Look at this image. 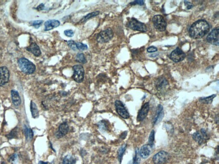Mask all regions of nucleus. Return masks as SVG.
Returning a JSON list of instances; mask_svg holds the SVG:
<instances>
[{"instance_id":"34","label":"nucleus","mask_w":219,"mask_h":164,"mask_svg":"<svg viewBox=\"0 0 219 164\" xmlns=\"http://www.w3.org/2000/svg\"><path fill=\"white\" fill-rule=\"evenodd\" d=\"M43 22V20H36L33 22L32 25L33 26H39L41 25Z\"/></svg>"},{"instance_id":"20","label":"nucleus","mask_w":219,"mask_h":164,"mask_svg":"<svg viewBox=\"0 0 219 164\" xmlns=\"http://www.w3.org/2000/svg\"><path fill=\"white\" fill-rule=\"evenodd\" d=\"M31 113L32 115L34 118H37L39 117V111L37 108V106L35 103L31 101Z\"/></svg>"},{"instance_id":"30","label":"nucleus","mask_w":219,"mask_h":164,"mask_svg":"<svg viewBox=\"0 0 219 164\" xmlns=\"http://www.w3.org/2000/svg\"><path fill=\"white\" fill-rule=\"evenodd\" d=\"M76 46L77 49L80 51H85L88 49V46L86 44L79 42L76 43Z\"/></svg>"},{"instance_id":"5","label":"nucleus","mask_w":219,"mask_h":164,"mask_svg":"<svg viewBox=\"0 0 219 164\" xmlns=\"http://www.w3.org/2000/svg\"><path fill=\"white\" fill-rule=\"evenodd\" d=\"M153 24L155 28L159 31H164L167 27V22L164 17L160 15H156L152 19Z\"/></svg>"},{"instance_id":"18","label":"nucleus","mask_w":219,"mask_h":164,"mask_svg":"<svg viewBox=\"0 0 219 164\" xmlns=\"http://www.w3.org/2000/svg\"><path fill=\"white\" fill-rule=\"evenodd\" d=\"M27 50L36 56H40L42 54L40 47L36 43H32L27 48Z\"/></svg>"},{"instance_id":"6","label":"nucleus","mask_w":219,"mask_h":164,"mask_svg":"<svg viewBox=\"0 0 219 164\" xmlns=\"http://www.w3.org/2000/svg\"><path fill=\"white\" fill-rule=\"evenodd\" d=\"M128 26L134 31L146 32L147 30L146 26L144 23L140 22L135 18H132L128 22Z\"/></svg>"},{"instance_id":"7","label":"nucleus","mask_w":219,"mask_h":164,"mask_svg":"<svg viewBox=\"0 0 219 164\" xmlns=\"http://www.w3.org/2000/svg\"><path fill=\"white\" fill-rule=\"evenodd\" d=\"M169 57L173 62L179 63L184 60L185 57V54L181 49L179 48H177L170 54Z\"/></svg>"},{"instance_id":"3","label":"nucleus","mask_w":219,"mask_h":164,"mask_svg":"<svg viewBox=\"0 0 219 164\" xmlns=\"http://www.w3.org/2000/svg\"><path fill=\"white\" fill-rule=\"evenodd\" d=\"M114 33L111 28H107L106 30L100 32L97 36V41L100 43L108 42L112 40L114 37Z\"/></svg>"},{"instance_id":"10","label":"nucleus","mask_w":219,"mask_h":164,"mask_svg":"<svg viewBox=\"0 0 219 164\" xmlns=\"http://www.w3.org/2000/svg\"><path fill=\"white\" fill-rule=\"evenodd\" d=\"M168 158V154L167 152L164 151H160L154 156L153 161L156 164H162L165 163Z\"/></svg>"},{"instance_id":"17","label":"nucleus","mask_w":219,"mask_h":164,"mask_svg":"<svg viewBox=\"0 0 219 164\" xmlns=\"http://www.w3.org/2000/svg\"><path fill=\"white\" fill-rule=\"evenodd\" d=\"M11 96L13 104L15 106H19L20 105L21 100L20 95L17 91L13 90L11 91Z\"/></svg>"},{"instance_id":"15","label":"nucleus","mask_w":219,"mask_h":164,"mask_svg":"<svg viewBox=\"0 0 219 164\" xmlns=\"http://www.w3.org/2000/svg\"><path fill=\"white\" fill-rule=\"evenodd\" d=\"M60 24L61 22L57 20H48L45 23L44 30L45 31H50L59 27Z\"/></svg>"},{"instance_id":"27","label":"nucleus","mask_w":219,"mask_h":164,"mask_svg":"<svg viewBox=\"0 0 219 164\" xmlns=\"http://www.w3.org/2000/svg\"><path fill=\"white\" fill-rule=\"evenodd\" d=\"M140 157L139 149L137 148L136 150H135V156L133 158L132 164H139L140 161Z\"/></svg>"},{"instance_id":"11","label":"nucleus","mask_w":219,"mask_h":164,"mask_svg":"<svg viewBox=\"0 0 219 164\" xmlns=\"http://www.w3.org/2000/svg\"><path fill=\"white\" fill-rule=\"evenodd\" d=\"M10 78V72L6 67L0 68V86H3L8 82Z\"/></svg>"},{"instance_id":"23","label":"nucleus","mask_w":219,"mask_h":164,"mask_svg":"<svg viewBox=\"0 0 219 164\" xmlns=\"http://www.w3.org/2000/svg\"><path fill=\"white\" fill-rule=\"evenodd\" d=\"M126 144L123 145L119 148L118 151V158L119 161L120 163L122 162L123 155H124V153H125L126 149Z\"/></svg>"},{"instance_id":"22","label":"nucleus","mask_w":219,"mask_h":164,"mask_svg":"<svg viewBox=\"0 0 219 164\" xmlns=\"http://www.w3.org/2000/svg\"><path fill=\"white\" fill-rule=\"evenodd\" d=\"M76 159L73 156L68 155L63 160V164H75Z\"/></svg>"},{"instance_id":"32","label":"nucleus","mask_w":219,"mask_h":164,"mask_svg":"<svg viewBox=\"0 0 219 164\" xmlns=\"http://www.w3.org/2000/svg\"><path fill=\"white\" fill-rule=\"evenodd\" d=\"M76 43L74 41L72 40L68 41L67 42V44H68V46L74 51H76L77 49L76 46Z\"/></svg>"},{"instance_id":"40","label":"nucleus","mask_w":219,"mask_h":164,"mask_svg":"<svg viewBox=\"0 0 219 164\" xmlns=\"http://www.w3.org/2000/svg\"><path fill=\"white\" fill-rule=\"evenodd\" d=\"M158 55L157 54H151V55L149 56H151V57H156V56Z\"/></svg>"},{"instance_id":"39","label":"nucleus","mask_w":219,"mask_h":164,"mask_svg":"<svg viewBox=\"0 0 219 164\" xmlns=\"http://www.w3.org/2000/svg\"><path fill=\"white\" fill-rule=\"evenodd\" d=\"M44 7V5L43 4H41L40 6H38L37 7V9L39 10H42L43 9Z\"/></svg>"},{"instance_id":"28","label":"nucleus","mask_w":219,"mask_h":164,"mask_svg":"<svg viewBox=\"0 0 219 164\" xmlns=\"http://www.w3.org/2000/svg\"><path fill=\"white\" fill-rule=\"evenodd\" d=\"M24 133L27 139H31L33 137V132L31 129H28L26 126L24 128Z\"/></svg>"},{"instance_id":"25","label":"nucleus","mask_w":219,"mask_h":164,"mask_svg":"<svg viewBox=\"0 0 219 164\" xmlns=\"http://www.w3.org/2000/svg\"><path fill=\"white\" fill-rule=\"evenodd\" d=\"M77 61L82 64H85L87 63V60L84 55L82 53H78L76 55Z\"/></svg>"},{"instance_id":"21","label":"nucleus","mask_w":219,"mask_h":164,"mask_svg":"<svg viewBox=\"0 0 219 164\" xmlns=\"http://www.w3.org/2000/svg\"><path fill=\"white\" fill-rule=\"evenodd\" d=\"M100 13V12L99 11H96L95 12H93L91 13L87 14V15L85 16L84 17L83 19L80 20L79 22L80 23H82L84 22H86L89 19H91V18H93V17H96L97 15H98Z\"/></svg>"},{"instance_id":"14","label":"nucleus","mask_w":219,"mask_h":164,"mask_svg":"<svg viewBox=\"0 0 219 164\" xmlns=\"http://www.w3.org/2000/svg\"><path fill=\"white\" fill-rule=\"evenodd\" d=\"M69 131V126L66 122L62 123L59 127V130L56 134V136L58 138L63 137L68 133Z\"/></svg>"},{"instance_id":"4","label":"nucleus","mask_w":219,"mask_h":164,"mask_svg":"<svg viewBox=\"0 0 219 164\" xmlns=\"http://www.w3.org/2000/svg\"><path fill=\"white\" fill-rule=\"evenodd\" d=\"M74 71L73 79L77 83H81L84 81V67L80 65H76L73 67Z\"/></svg>"},{"instance_id":"43","label":"nucleus","mask_w":219,"mask_h":164,"mask_svg":"<svg viewBox=\"0 0 219 164\" xmlns=\"http://www.w3.org/2000/svg\"></svg>"},{"instance_id":"26","label":"nucleus","mask_w":219,"mask_h":164,"mask_svg":"<svg viewBox=\"0 0 219 164\" xmlns=\"http://www.w3.org/2000/svg\"><path fill=\"white\" fill-rule=\"evenodd\" d=\"M203 138L204 137L198 132H197V133H194L193 134V139L198 144L202 143V142H203Z\"/></svg>"},{"instance_id":"2","label":"nucleus","mask_w":219,"mask_h":164,"mask_svg":"<svg viewBox=\"0 0 219 164\" xmlns=\"http://www.w3.org/2000/svg\"><path fill=\"white\" fill-rule=\"evenodd\" d=\"M18 64L21 71L26 74H32L35 71L36 66L34 64L26 58H21L19 59Z\"/></svg>"},{"instance_id":"35","label":"nucleus","mask_w":219,"mask_h":164,"mask_svg":"<svg viewBox=\"0 0 219 164\" xmlns=\"http://www.w3.org/2000/svg\"><path fill=\"white\" fill-rule=\"evenodd\" d=\"M158 51V49L156 47H154V46H151V47H149L147 48L148 52L149 53H153L157 51Z\"/></svg>"},{"instance_id":"16","label":"nucleus","mask_w":219,"mask_h":164,"mask_svg":"<svg viewBox=\"0 0 219 164\" xmlns=\"http://www.w3.org/2000/svg\"><path fill=\"white\" fill-rule=\"evenodd\" d=\"M151 147L149 145H145L143 146L139 152L140 156L144 158L148 157L151 152Z\"/></svg>"},{"instance_id":"8","label":"nucleus","mask_w":219,"mask_h":164,"mask_svg":"<svg viewBox=\"0 0 219 164\" xmlns=\"http://www.w3.org/2000/svg\"><path fill=\"white\" fill-rule=\"evenodd\" d=\"M115 105L117 113L124 119H128L130 116L123 103L121 101L117 100L115 103Z\"/></svg>"},{"instance_id":"36","label":"nucleus","mask_w":219,"mask_h":164,"mask_svg":"<svg viewBox=\"0 0 219 164\" xmlns=\"http://www.w3.org/2000/svg\"><path fill=\"white\" fill-rule=\"evenodd\" d=\"M144 1H135L132 2L130 3V5H136V4H138L139 5H143L144 4Z\"/></svg>"},{"instance_id":"19","label":"nucleus","mask_w":219,"mask_h":164,"mask_svg":"<svg viewBox=\"0 0 219 164\" xmlns=\"http://www.w3.org/2000/svg\"><path fill=\"white\" fill-rule=\"evenodd\" d=\"M167 84V81L165 78L160 77L156 82V86L157 89H161L165 87Z\"/></svg>"},{"instance_id":"41","label":"nucleus","mask_w":219,"mask_h":164,"mask_svg":"<svg viewBox=\"0 0 219 164\" xmlns=\"http://www.w3.org/2000/svg\"><path fill=\"white\" fill-rule=\"evenodd\" d=\"M39 164H48V163H45V162L40 161V162H39Z\"/></svg>"},{"instance_id":"29","label":"nucleus","mask_w":219,"mask_h":164,"mask_svg":"<svg viewBox=\"0 0 219 164\" xmlns=\"http://www.w3.org/2000/svg\"><path fill=\"white\" fill-rule=\"evenodd\" d=\"M155 131L152 130L150 133L149 138V144L151 147H153L154 145V141H155Z\"/></svg>"},{"instance_id":"13","label":"nucleus","mask_w":219,"mask_h":164,"mask_svg":"<svg viewBox=\"0 0 219 164\" xmlns=\"http://www.w3.org/2000/svg\"><path fill=\"white\" fill-rule=\"evenodd\" d=\"M164 112L163 111V107L161 105H159L157 108L156 115L153 119V124H156L159 123L163 119L164 116Z\"/></svg>"},{"instance_id":"33","label":"nucleus","mask_w":219,"mask_h":164,"mask_svg":"<svg viewBox=\"0 0 219 164\" xmlns=\"http://www.w3.org/2000/svg\"><path fill=\"white\" fill-rule=\"evenodd\" d=\"M64 33L66 36L69 37H73V36L74 34L73 31L72 30H65L64 32Z\"/></svg>"},{"instance_id":"24","label":"nucleus","mask_w":219,"mask_h":164,"mask_svg":"<svg viewBox=\"0 0 219 164\" xmlns=\"http://www.w3.org/2000/svg\"><path fill=\"white\" fill-rule=\"evenodd\" d=\"M216 96V95H213L210 96L209 97H203V98H201V99H200L199 101L201 102L204 103V104H211L213 98H214Z\"/></svg>"},{"instance_id":"31","label":"nucleus","mask_w":219,"mask_h":164,"mask_svg":"<svg viewBox=\"0 0 219 164\" xmlns=\"http://www.w3.org/2000/svg\"><path fill=\"white\" fill-rule=\"evenodd\" d=\"M98 124L99 130L102 132H105L107 129V126L104 121H101L98 123Z\"/></svg>"},{"instance_id":"12","label":"nucleus","mask_w":219,"mask_h":164,"mask_svg":"<svg viewBox=\"0 0 219 164\" xmlns=\"http://www.w3.org/2000/svg\"><path fill=\"white\" fill-rule=\"evenodd\" d=\"M149 110V104L146 103L142 106L139 112L137 117V120L139 122H142L146 118Z\"/></svg>"},{"instance_id":"37","label":"nucleus","mask_w":219,"mask_h":164,"mask_svg":"<svg viewBox=\"0 0 219 164\" xmlns=\"http://www.w3.org/2000/svg\"><path fill=\"white\" fill-rule=\"evenodd\" d=\"M185 5L187 6V9L190 10V9H191L192 7H193V5L190 2L187 1H185Z\"/></svg>"},{"instance_id":"1","label":"nucleus","mask_w":219,"mask_h":164,"mask_svg":"<svg viewBox=\"0 0 219 164\" xmlns=\"http://www.w3.org/2000/svg\"><path fill=\"white\" fill-rule=\"evenodd\" d=\"M210 30L209 24L204 20H199L194 22L189 31L190 36L194 39L202 38L208 33Z\"/></svg>"},{"instance_id":"42","label":"nucleus","mask_w":219,"mask_h":164,"mask_svg":"<svg viewBox=\"0 0 219 164\" xmlns=\"http://www.w3.org/2000/svg\"><path fill=\"white\" fill-rule=\"evenodd\" d=\"M128 164H132V161H130V162H129V163H128Z\"/></svg>"},{"instance_id":"38","label":"nucleus","mask_w":219,"mask_h":164,"mask_svg":"<svg viewBox=\"0 0 219 164\" xmlns=\"http://www.w3.org/2000/svg\"><path fill=\"white\" fill-rule=\"evenodd\" d=\"M201 133L203 136L207 137V133H206V131H205V130H204V129H202Z\"/></svg>"},{"instance_id":"9","label":"nucleus","mask_w":219,"mask_h":164,"mask_svg":"<svg viewBox=\"0 0 219 164\" xmlns=\"http://www.w3.org/2000/svg\"><path fill=\"white\" fill-rule=\"evenodd\" d=\"M219 32L218 27L213 29L207 36V40L208 42L213 45L218 46Z\"/></svg>"}]
</instances>
